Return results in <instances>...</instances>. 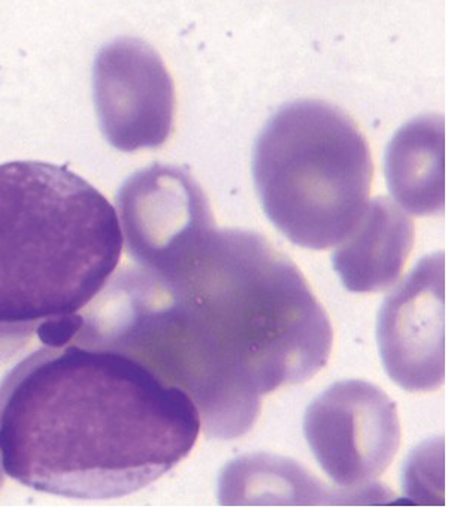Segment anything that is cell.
I'll use <instances>...</instances> for the list:
<instances>
[{
    "label": "cell",
    "mask_w": 451,
    "mask_h": 512,
    "mask_svg": "<svg viewBox=\"0 0 451 512\" xmlns=\"http://www.w3.org/2000/svg\"><path fill=\"white\" fill-rule=\"evenodd\" d=\"M90 344L136 357L195 402L210 439L250 432L263 396L325 368L334 330L268 238L214 230L166 277L127 266L84 308Z\"/></svg>",
    "instance_id": "cell-1"
},
{
    "label": "cell",
    "mask_w": 451,
    "mask_h": 512,
    "mask_svg": "<svg viewBox=\"0 0 451 512\" xmlns=\"http://www.w3.org/2000/svg\"><path fill=\"white\" fill-rule=\"evenodd\" d=\"M80 312L36 351L0 415L3 472L87 501L139 492L189 456L195 402L129 354L75 339Z\"/></svg>",
    "instance_id": "cell-2"
},
{
    "label": "cell",
    "mask_w": 451,
    "mask_h": 512,
    "mask_svg": "<svg viewBox=\"0 0 451 512\" xmlns=\"http://www.w3.org/2000/svg\"><path fill=\"white\" fill-rule=\"evenodd\" d=\"M117 212L66 166L0 165V324L77 314L120 262Z\"/></svg>",
    "instance_id": "cell-3"
},
{
    "label": "cell",
    "mask_w": 451,
    "mask_h": 512,
    "mask_svg": "<svg viewBox=\"0 0 451 512\" xmlns=\"http://www.w3.org/2000/svg\"><path fill=\"white\" fill-rule=\"evenodd\" d=\"M368 141L350 115L320 101L278 109L257 138L253 175L269 221L293 244L337 247L368 205Z\"/></svg>",
    "instance_id": "cell-4"
},
{
    "label": "cell",
    "mask_w": 451,
    "mask_h": 512,
    "mask_svg": "<svg viewBox=\"0 0 451 512\" xmlns=\"http://www.w3.org/2000/svg\"><path fill=\"white\" fill-rule=\"evenodd\" d=\"M304 435L339 489L387 501V490L375 481L398 453L401 424L395 402L380 387L362 380L332 384L307 408Z\"/></svg>",
    "instance_id": "cell-5"
},
{
    "label": "cell",
    "mask_w": 451,
    "mask_h": 512,
    "mask_svg": "<svg viewBox=\"0 0 451 512\" xmlns=\"http://www.w3.org/2000/svg\"><path fill=\"white\" fill-rule=\"evenodd\" d=\"M130 259L166 277L216 230L210 201L186 168L153 165L124 181L115 196Z\"/></svg>",
    "instance_id": "cell-6"
},
{
    "label": "cell",
    "mask_w": 451,
    "mask_h": 512,
    "mask_svg": "<svg viewBox=\"0 0 451 512\" xmlns=\"http://www.w3.org/2000/svg\"><path fill=\"white\" fill-rule=\"evenodd\" d=\"M93 98L102 133L118 151L162 147L174 130V81L159 54L139 39H117L99 51Z\"/></svg>",
    "instance_id": "cell-7"
},
{
    "label": "cell",
    "mask_w": 451,
    "mask_h": 512,
    "mask_svg": "<svg viewBox=\"0 0 451 512\" xmlns=\"http://www.w3.org/2000/svg\"><path fill=\"white\" fill-rule=\"evenodd\" d=\"M444 257L431 254L387 296L377 321L384 369L407 392H434L446 375Z\"/></svg>",
    "instance_id": "cell-8"
},
{
    "label": "cell",
    "mask_w": 451,
    "mask_h": 512,
    "mask_svg": "<svg viewBox=\"0 0 451 512\" xmlns=\"http://www.w3.org/2000/svg\"><path fill=\"white\" fill-rule=\"evenodd\" d=\"M416 238L414 221L389 198L368 202L362 217L332 254L342 286L351 293L389 289L401 277Z\"/></svg>",
    "instance_id": "cell-9"
},
{
    "label": "cell",
    "mask_w": 451,
    "mask_h": 512,
    "mask_svg": "<svg viewBox=\"0 0 451 512\" xmlns=\"http://www.w3.org/2000/svg\"><path fill=\"white\" fill-rule=\"evenodd\" d=\"M222 505L366 504L360 493L329 489L304 466L272 454L232 460L219 481Z\"/></svg>",
    "instance_id": "cell-10"
},
{
    "label": "cell",
    "mask_w": 451,
    "mask_h": 512,
    "mask_svg": "<svg viewBox=\"0 0 451 512\" xmlns=\"http://www.w3.org/2000/svg\"><path fill=\"white\" fill-rule=\"evenodd\" d=\"M387 184L398 205L416 215L444 209V121L425 115L405 124L387 148Z\"/></svg>",
    "instance_id": "cell-11"
},
{
    "label": "cell",
    "mask_w": 451,
    "mask_h": 512,
    "mask_svg": "<svg viewBox=\"0 0 451 512\" xmlns=\"http://www.w3.org/2000/svg\"><path fill=\"white\" fill-rule=\"evenodd\" d=\"M66 317L47 318L35 323L0 324V415L12 387L23 374L36 351L65 327ZM3 468L0 460V489L3 487Z\"/></svg>",
    "instance_id": "cell-12"
}]
</instances>
